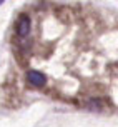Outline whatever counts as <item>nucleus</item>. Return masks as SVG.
<instances>
[{"mask_svg":"<svg viewBox=\"0 0 118 127\" xmlns=\"http://www.w3.org/2000/svg\"><path fill=\"white\" fill-rule=\"evenodd\" d=\"M27 79H28V82H30L32 85H37V87L45 85V82H47V77H45L43 74L37 72V70H30V72L27 74Z\"/></svg>","mask_w":118,"mask_h":127,"instance_id":"f257e3e1","label":"nucleus"},{"mask_svg":"<svg viewBox=\"0 0 118 127\" xmlns=\"http://www.w3.org/2000/svg\"><path fill=\"white\" fill-rule=\"evenodd\" d=\"M28 30H30V19L27 15H22L19 20V25H17V32L20 37H25V35H28Z\"/></svg>","mask_w":118,"mask_h":127,"instance_id":"f03ea898","label":"nucleus"},{"mask_svg":"<svg viewBox=\"0 0 118 127\" xmlns=\"http://www.w3.org/2000/svg\"><path fill=\"white\" fill-rule=\"evenodd\" d=\"M0 3H3V2H2V0H0Z\"/></svg>","mask_w":118,"mask_h":127,"instance_id":"7ed1b4c3","label":"nucleus"}]
</instances>
